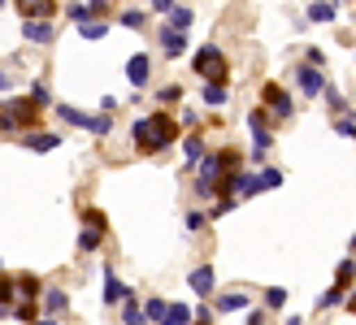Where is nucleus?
Instances as JSON below:
<instances>
[{
	"mask_svg": "<svg viewBox=\"0 0 356 325\" xmlns=\"http://www.w3.org/2000/svg\"><path fill=\"white\" fill-rule=\"evenodd\" d=\"M131 135H135V148L139 152H161V148H170V143L178 139V126L165 113H148V117L135 122Z\"/></svg>",
	"mask_w": 356,
	"mask_h": 325,
	"instance_id": "nucleus-1",
	"label": "nucleus"
},
{
	"mask_svg": "<svg viewBox=\"0 0 356 325\" xmlns=\"http://www.w3.org/2000/svg\"><path fill=\"white\" fill-rule=\"evenodd\" d=\"M35 117H40V100H13L5 104V117H0V131H17V126H31Z\"/></svg>",
	"mask_w": 356,
	"mask_h": 325,
	"instance_id": "nucleus-2",
	"label": "nucleus"
},
{
	"mask_svg": "<svg viewBox=\"0 0 356 325\" xmlns=\"http://www.w3.org/2000/svg\"><path fill=\"white\" fill-rule=\"evenodd\" d=\"M195 69H200L204 78H222V74H226V57H222V52L209 44V48L195 52Z\"/></svg>",
	"mask_w": 356,
	"mask_h": 325,
	"instance_id": "nucleus-3",
	"label": "nucleus"
},
{
	"mask_svg": "<svg viewBox=\"0 0 356 325\" xmlns=\"http://www.w3.org/2000/svg\"><path fill=\"white\" fill-rule=\"evenodd\" d=\"M57 113L65 117V122H74V126H83V131H92V135H104L109 131V117H92V113H83V108H57Z\"/></svg>",
	"mask_w": 356,
	"mask_h": 325,
	"instance_id": "nucleus-4",
	"label": "nucleus"
},
{
	"mask_svg": "<svg viewBox=\"0 0 356 325\" xmlns=\"http://www.w3.org/2000/svg\"><path fill=\"white\" fill-rule=\"evenodd\" d=\"M127 78H131L135 87H148V78H152V61H148V52H135V57L127 61Z\"/></svg>",
	"mask_w": 356,
	"mask_h": 325,
	"instance_id": "nucleus-5",
	"label": "nucleus"
},
{
	"mask_svg": "<svg viewBox=\"0 0 356 325\" xmlns=\"http://www.w3.org/2000/svg\"><path fill=\"white\" fill-rule=\"evenodd\" d=\"M248 131H252V143H257V156H265V148H270V131H265V113H261V108H257V113L252 117H248Z\"/></svg>",
	"mask_w": 356,
	"mask_h": 325,
	"instance_id": "nucleus-6",
	"label": "nucleus"
},
{
	"mask_svg": "<svg viewBox=\"0 0 356 325\" xmlns=\"http://www.w3.org/2000/svg\"><path fill=\"white\" fill-rule=\"evenodd\" d=\"M296 78H300V92H305V96H317L326 87V78H322V69H317V65H305Z\"/></svg>",
	"mask_w": 356,
	"mask_h": 325,
	"instance_id": "nucleus-7",
	"label": "nucleus"
},
{
	"mask_svg": "<svg viewBox=\"0 0 356 325\" xmlns=\"http://www.w3.org/2000/svg\"><path fill=\"white\" fill-rule=\"evenodd\" d=\"M22 35H26L31 44H48V40H52V26H48V17H26Z\"/></svg>",
	"mask_w": 356,
	"mask_h": 325,
	"instance_id": "nucleus-8",
	"label": "nucleus"
},
{
	"mask_svg": "<svg viewBox=\"0 0 356 325\" xmlns=\"http://www.w3.org/2000/svg\"><path fill=\"white\" fill-rule=\"evenodd\" d=\"M161 44H165V57H183V48H187V31L165 26V31H161Z\"/></svg>",
	"mask_w": 356,
	"mask_h": 325,
	"instance_id": "nucleus-9",
	"label": "nucleus"
},
{
	"mask_svg": "<svg viewBox=\"0 0 356 325\" xmlns=\"http://www.w3.org/2000/svg\"><path fill=\"white\" fill-rule=\"evenodd\" d=\"M265 104H270V108H274L278 117H287V113H291V96L282 92V87H274V83L265 87Z\"/></svg>",
	"mask_w": 356,
	"mask_h": 325,
	"instance_id": "nucleus-10",
	"label": "nucleus"
},
{
	"mask_svg": "<svg viewBox=\"0 0 356 325\" xmlns=\"http://www.w3.org/2000/svg\"><path fill=\"white\" fill-rule=\"evenodd\" d=\"M187 286H191L195 295H209V291H213V269H209V265H200V269H191V278H187Z\"/></svg>",
	"mask_w": 356,
	"mask_h": 325,
	"instance_id": "nucleus-11",
	"label": "nucleus"
},
{
	"mask_svg": "<svg viewBox=\"0 0 356 325\" xmlns=\"http://www.w3.org/2000/svg\"><path fill=\"white\" fill-rule=\"evenodd\" d=\"M57 143H61V135H52V131H48V135H31V139H26V148H31V152H52Z\"/></svg>",
	"mask_w": 356,
	"mask_h": 325,
	"instance_id": "nucleus-12",
	"label": "nucleus"
},
{
	"mask_svg": "<svg viewBox=\"0 0 356 325\" xmlns=\"http://www.w3.org/2000/svg\"><path fill=\"white\" fill-rule=\"evenodd\" d=\"M17 9L26 17H48L52 13V0H17Z\"/></svg>",
	"mask_w": 356,
	"mask_h": 325,
	"instance_id": "nucleus-13",
	"label": "nucleus"
},
{
	"mask_svg": "<svg viewBox=\"0 0 356 325\" xmlns=\"http://www.w3.org/2000/svg\"><path fill=\"white\" fill-rule=\"evenodd\" d=\"M127 295H131V291H127V286H122V282L109 274V282H104V303H122Z\"/></svg>",
	"mask_w": 356,
	"mask_h": 325,
	"instance_id": "nucleus-14",
	"label": "nucleus"
},
{
	"mask_svg": "<svg viewBox=\"0 0 356 325\" xmlns=\"http://www.w3.org/2000/svg\"><path fill=\"white\" fill-rule=\"evenodd\" d=\"M165 321L170 325H187L191 321V308H187V303H165Z\"/></svg>",
	"mask_w": 356,
	"mask_h": 325,
	"instance_id": "nucleus-15",
	"label": "nucleus"
},
{
	"mask_svg": "<svg viewBox=\"0 0 356 325\" xmlns=\"http://www.w3.org/2000/svg\"><path fill=\"white\" fill-rule=\"evenodd\" d=\"M309 17H313V22H330V17H334V5H330V0H317V5L309 9Z\"/></svg>",
	"mask_w": 356,
	"mask_h": 325,
	"instance_id": "nucleus-16",
	"label": "nucleus"
},
{
	"mask_svg": "<svg viewBox=\"0 0 356 325\" xmlns=\"http://www.w3.org/2000/svg\"><path fill=\"white\" fill-rule=\"evenodd\" d=\"M170 26H178V31H187V26H191V9H183V5L174 9V5H170Z\"/></svg>",
	"mask_w": 356,
	"mask_h": 325,
	"instance_id": "nucleus-17",
	"label": "nucleus"
},
{
	"mask_svg": "<svg viewBox=\"0 0 356 325\" xmlns=\"http://www.w3.org/2000/svg\"><path fill=\"white\" fill-rule=\"evenodd\" d=\"M100 239H104V230H96V226H87V230H83V239H79V247H83V251H92V247H96Z\"/></svg>",
	"mask_w": 356,
	"mask_h": 325,
	"instance_id": "nucleus-18",
	"label": "nucleus"
},
{
	"mask_svg": "<svg viewBox=\"0 0 356 325\" xmlns=\"http://www.w3.org/2000/svg\"><path fill=\"white\" fill-rule=\"evenodd\" d=\"M79 35H83V40H100V35H104V22H92V17H87V22H79Z\"/></svg>",
	"mask_w": 356,
	"mask_h": 325,
	"instance_id": "nucleus-19",
	"label": "nucleus"
},
{
	"mask_svg": "<svg viewBox=\"0 0 356 325\" xmlns=\"http://www.w3.org/2000/svg\"><path fill=\"white\" fill-rule=\"evenodd\" d=\"M44 303H48V312H61V308H65V291H57V286H52V291L44 295Z\"/></svg>",
	"mask_w": 356,
	"mask_h": 325,
	"instance_id": "nucleus-20",
	"label": "nucleus"
},
{
	"mask_svg": "<svg viewBox=\"0 0 356 325\" xmlns=\"http://www.w3.org/2000/svg\"><path fill=\"white\" fill-rule=\"evenodd\" d=\"M204 104H226V87L209 83V87H204Z\"/></svg>",
	"mask_w": 356,
	"mask_h": 325,
	"instance_id": "nucleus-21",
	"label": "nucleus"
},
{
	"mask_svg": "<svg viewBox=\"0 0 356 325\" xmlns=\"http://www.w3.org/2000/svg\"><path fill=\"white\" fill-rule=\"evenodd\" d=\"M265 303H270V308H282V303H287V291H282V286H270V291H265Z\"/></svg>",
	"mask_w": 356,
	"mask_h": 325,
	"instance_id": "nucleus-22",
	"label": "nucleus"
},
{
	"mask_svg": "<svg viewBox=\"0 0 356 325\" xmlns=\"http://www.w3.org/2000/svg\"><path fill=\"white\" fill-rule=\"evenodd\" d=\"M243 303H248L243 295H222V299H218V308H222V312H235V308H243Z\"/></svg>",
	"mask_w": 356,
	"mask_h": 325,
	"instance_id": "nucleus-23",
	"label": "nucleus"
},
{
	"mask_svg": "<svg viewBox=\"0 0 356 325\" xmlns=\"http://www.w3.org/2000/svg\"><path fill=\"white\" fill-rule=\"evenodd\" d=\"M148 321H165V299H148Z\"/></svg>",
	"mask_w": 356,
	"mask_h": 325,
	"instance_id": "nucleus-24",
	"label": "nucleus"
},
{
	"mask_svg": "<svg viewBox=\"0 0 356 325\" xmlns=\"http://www.w3.org/2000/svg\"><path fill=\"white\" fill-rule=\"evenodd\" d=\"M183 148H187V160H200V156H204V143H200V139H187Z\"/></svg>",
	"mask_w": 356,
	"mask_h": 325,
	"instance_id": "nucleus-25",
	"label": "nucleus"
},
{
	"mask_svg": "<svg viewBox=\"0 0 356 325\" xmlns=\"http://www.w3.org/2000/svg\"><path fill=\"white\" fill-rule=\"evenodd\" d=\"M339 299H343V286H334V291H326V295H322V308H334Z\"/></svg>",
	"mask_w": 356,
	"mask_h": 325,
	"instance_id": "nucleus-26",
	"label": "nucleus"
},
{
	"mask_svg": "<svg viewBox=\"0 0 356 325\" xmlns=\"http://www.w3.org/2000/svg\"><path fill=\"white\" fill-rule=\"evenodd\" d=\"M70 17H74V22H87V17H92V5H70Z\"/></svg>",
	"mask_w": 356,
	"mask_h": 325,
	"instance_id": "nucleus-27",
	"label": "nucleus"
},
{
	"mask_svg": "<svg viewBox=\"0 0 356 325\" xmlns=\"http://www.w3.org/2000/svg\"><path fill=\"white\" fill-rule=\"evenodd\" d=\"M122 303H127V308H122V321H127V325H135V321H139V308H135L131 299H122Z\"/></svg>",
	"mask_w": 356,
	"mask_h": 325,
	"instance_id": "nucleus-28",
	"label": "nucleus"
},
{
	"mask_svg": "<svg viewBox=\"0 0 356 325\" xmlns=\"http://www.w3.org/2000/svg\"><path fill=\"white\" fill-rule=\"evenodd\" d=\"M261 178H265V191H270V187H278V183H282V174H278V169H265Z\"/></svg>",
	"mask_w": 356,
	"mask_h": 325,
	"instance_id": "nucleus-29",
	"label": "nucleus"
},
{
	"mask_svg": "<svg viewBox=\"0 0 356 325\" xmlns=\"http://www.w3.org/2000/svg\"><path fill=\"white\" fill-rule=\"evenodd\" d=\"M31 96H35V100H40V104H48V100H52V96H48V87H44V83H35V87H31Z\"/></svg>",
	"mask_w": 356,
	"mask_h": 325,
	"instance_id": "nucleus-30",
	"label": "nucleus"
},
{
	"mask_svg": "<svg viewBox=\"0 0 356 325\" xmlns=\"http://www.w3.org/2000/svg\"><path fill=\"white\" fill-rule=\"evenodd\" d=\"M122 22H127V26H144V13L131 9V13H122Z\"/></svg>",
	"mask_w": 356,
	"mask_h": 325,
	"instance_id": "nucleus-31",
	"label": "nucleus"
},
{
	"mask_svg": "<svg viewBox=\"0 0 356 325\" xmlns=\"http://www.w3.org/2000/svg\"><path fill=\"white\" fill-rule=\"evenodd\" d=\"M204 226V212H187V230H200Z\"/></svg>",
	"mask_w": 356,
	"mask_h": 325,
	"instance_id": "nucleus-32",
	"label": "nucleus"
},
{
	"mask_svg": "<svg viewBox=\"0 0 356 325\" xmlns=\"http://www.w3.org/2000/svg\"><path fill=\"white\" fill-rule=\"evenodd\" d=\"M9 299H13V286H9V282H0V308H5Z\"/></svg>",
	"mask_w": 356,
	"mask_h": 325,
	"instance_id": "nucleus-33",
	"label": "nucleus"
},
{
	"mask_svg": "<svg viewBox=\"0 0 356 325\" xmlns=\"http://www.w3.org/2000/svg\"><path fill=\"white\" fill-rule=\"evenodd\" d=\"M348 278H352V260H343V265H339V286H348Z\"/></svg>",
	"mask_w": 356,
	"mask_h": 325,
	"instance_id": "nucleus-34",
	"label": "nucleus"
},
{
	"mask_svg": "<svg viewBox=\"0 0 356 325\" xmlns=\"http://www.w3.org/2000/svg\"><path fill=\"white\" fill-rule=\"evenodd\" d=\"M339 135H348V139H356V122H339Z\"/></svg>",
	"mask_w": 356,
	"mask_h": 325,
	"instance_id": "nucleus-35",
	"label": "nucleus"
},
{
	"mask_svg": "<svg viewBox=\"0 0 356 325\" xmlns=\"http://www.w3.org/2000/svg\"><path fill=\"white\" fill-rule=\"evenodd\" d=\"M0 92H13V78L9 74H0Z\"/></svg>",
	"mask_w": 356,
	"mask_h": 325,
	"instance_id": "nucleus-36",
	"label": "nucleus"
},
{
	"mask_svg": "<svg viewBox=\"0 0 356 325\" xmlns=\"http://www.w3.org/2000/svg\"><path fill=\"white\" fill-rule=\"evenodd\" d=\"M174 5V0H152V9H170Z\"/></svg>",
	"mask_w": 356,
	"mask_h": 325,
	"instance_id": "nucleus-37",
	"label": "nucleus"
},
{
	"mask_svg": "<svg viewBox=\"0 0 356 325\" xmlns=\"http://www.w3.org/2000/svg\"><path fill=\"white\" fill-rule=\"evenodd\" d=\"M352 312H356V295H352Z\"/></svg>",
	"mask_w": 356,
	"mask_h": 325,
	"instance_id": "nucleus-38",
	"label": "nucleus"
}]
</instances>
